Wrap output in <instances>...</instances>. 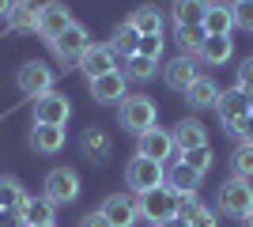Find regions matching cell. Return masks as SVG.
<instances>
[{"label": "cell", "instance_id": "6da1fadb", "mask_svg": "<svg viewBox=\"0 0 253 227\" xmlns=\"http://www.w3.org/2000/svg\"><path fill=\"white\" fill-rule=\"evenodd\" d=\"M125 185L132 189V193H151V189H159V185H167V167L155 159H144V155H136V159H128L125 167Z\"/></svg>", "mask_w": 253, "mask_h": 227}, {"label": "cell", "instance_id": "7a4b0ae2", "mask_svg": "<svg viewBox=\"0 0 253 227\" xmlns=\"http://www.w3.org/2000/svg\"><path fill=\"white\" fill-rule=\"evenodd\" d=\"M215 208H219L223 216L242 220L253 208V185L246 182V178H227V182L219 185V193H215Z\"/></svg>", "mask_w": 253, "mask_h": 227}, {"label": "cell", "instance_id": "3957f363", "mask_svg": "<svg viewBox=\"0 0 253 227\" xmlns=\"http://www.w3.org/2000/svg\"><path fill=\"white\" fill-rule=\"evenodd\" d=\"M140 216L151 220V224H167V220H178V193L170 189V185H159V189H151V193H140L136 201Z\"/></svg>", "mask_w": 253, "mask_h": 227}, {"label": "cell", "instance_id": "277c9868", "mask_svg": "<svg viewBox=\"0 0 253 227\" xmlns=\"http://www.w3.org/2000/svg\"><path fill=\"white\" fill-rule=\"evenodd\" d=\"M155 118H159V106L148 95H125L121 98V129L140 136V133H148L155 125Z\"/></svg>", "mask_w": 253, "mask_h": 227}, {"label": "cell", "instance_id": "5b68a950", "mask_svg": "<svg viewBox=\"0 0 253 227\" xmlns=\"http://www.w3.org/2000/svg\"><path fill=\"white\" fill-rule=\"evenodd\" d=\"M140 140V148H136V155H144V159H155V163H178L174 155H178V144H174V133L170 129H159V125H151L148 133H140L136 136Z\"/></svg>", "mask_w": 253, "mask_h": 227}, {"label": "cell", "instance_id": "8992f818", "mask_svg": "<svg viewBox=\"0 0 253 227\" xmlns=\"http://www.w3.org/2000/svg\"><path fill=\"white\" fill-rule=\"evenodd\" d=\"M53 205H72L76 197H80V174L72 171V167H57V171L45 174V185H42Z\"/></svg>", "mask_w": 253, "mask_h": 227}, {"label": "cell", "instance_id": "52a82bcc", "mask_svg": "<svg viewBox=\"0 0 253 227\" xmlns=\"http://www.w3.org/2000/svg\"><path fill=\"white\" fill-rule=\"evenodd\" d=\"M15 84H19L23 95L42 98L45 91H53V68L45 65V61H27V65L19 68V76H15Z\"/></svg>", "mask_w": 253, "mask_h": 227}, {"label": "cell", "instance_id": "ba28073f", "mask_svg": "<svg viewBox=\"0 0 253 227\" xmlns=\"http://www.w3.org/2000/svg\"><path fill=\"white\" fill-rule=\"evenodd\" d=\"M72 11L64 8L61 0H49V4H42L38 8V34H42L45 42H53V38H61L68 27H72Z\"/></svg>", "mask_w": 253, "mask_h": 227}, {"label": "cell", "instance_id": "9c48e42d", "mask_svg": "<svg viewBox=\"0 0 253 227\" xmlns=\"http://www.w3.org/2000/svg\"><path fill=\"white\" fill-rule=\"evenodd\" d=\"M72 118V102L57 91H45L42 98H34V125H64Z\"/></svg>", "mask_w": 253, "mask_h": 227}, {"label": "cell", "instance_id": "30bf717a", "mask_svg": "<svg viewBox=\"0 0 253 227\" xmlns=\"http://www.w3.org/2000/svg\"><path fill=\"white\" fill-rule=\"evenodd\" d=\"M215 110H219L223 125H227V133L231 136H238V125L246 121V114H250V102H246V95L238 91V87H231V91H219V98H215Z\"/></svg>", "mask_w": 253, "mask_h": 227}, {"label": "cell", "instance_id": "8fae6325", "mask_svg": "<svg viewBox=\"0 0 253 227\" xmlns=\"http://www.w3.org/2000/svg\"><path fill=\"white\" fill-rule=\"evenodd\" d=\"M49 49L61 57V61H76V65H80V57L91 49V34H87L80 23H72L61 38H53V42H49Z\"/></svg>", "mask_w": 253, "mask_h": 227}, {"label": "cell", "instance_id": "7c38bea8", "mask_svg": "<svg viewBox=\"0 0 253 227\" xmlns=\"http://www.w3.org/2000/svg\"><path fill=\"white\" fill-rule=\"evenodd\" d=\"M98 212L110 220V227H132V224L140 220L136 197H128V193H114V197H106Z\"/></svg>", "mask_w": 253, "mask_h": 227}, {"label": "cell", "instance_id": "4fadbf2b", "mask_svg": "<svg viewBox=\"0 0 253 227\" xmlns=\"http://www.w3.org/2000/svg\"><path fill=\"white\" fill-rule=\"evenodd\" d=\"M197 76H201V72H197V61H193V57H185V53H178L167 68H163V84H167L170 91H181V95H185Z\"/></svg>", "mask_w": 253, "mask_h": 227}, {"label": "cell", "instance_id": "5bb4252c", "mask_svg": "<svg viewBox=\"0 0 253 227\" xmlns=\"http://www.w3.org/2000/svg\"><path fill=\"white\" fill-rule=\"evenodd\" d=\"M91 98L95 102H121L125 98V91H128V80H125V72L117 68V72H106V76H98V80H91Z\"/></svg>", "mask_w": 253, "mask_h": 227}, {"label": "cell", "instance_id": "9a60e30c", "mask_svg": "<svg viewBox=\"0 0 253 227\" xmlns=\"http://www.w3.org/2000/svg\"><path fill=\"white\" fill-rule=\"evenodd\" d=\"M178 220H185L189 227H215V212L208 205L197 201V193H178Z\"/></svg>", "mask_w": 253, "mask_h": 227}, {"label": "cell", "instance_id": "2e32d148", "mask_svg": "<svg viewBox=\"0 0 253 227\" xmlns=\"http://www.w3.org/2000/svg\"><path fill=\"white\" fill-rule=\"evenodd\" d=\"M80 68H84L87 84H91V80H98V76H106V72H117V57L110 53V45H91V49L80 57Z\"/></svg>", "mask_w": 253, "mask_h": 227}, {"label": "cell", "instance_id": "e0dca14e", "mask_svg": "<svg viewBox=\"0 0 253 227\" xmlns=\"http://www.w3.org/2000/svg\"><path fill=\"white\" fill-rule=\"evenodd\" d=\"M174 144L178 151H193V148H204L208 144V129H204L201 118H181L174 125Z\"/></svg>", "mask_w": 253, "mask_h": 227}, {"label": "cell", "instance_id": "ac0fdd59", "mask_svg": "<svg viewBox=\"0 0 253 227\" xmlns=\"http://www.w3.org/2000/svg\"><path fill=\"white\" fill-rule=\"evenodd\" d=\"M19 216L27 227H42V224H53L57 220V205H53L49 197H27L19 205Z\"/></svg>", "mask_w": 253, "mask_h": 227}, {"label": "cell", "instance_id": "d6986e66", "mask_svg": "<svg viewBox=\"0 0 253 227\" xmlns=\"http://www.w3.org/2000/svg\"><path fill=\"white\" fill-rule=\"evenodd\" d=\"M204 61V65H227L234 57V42H231V34H208L204 38V45H201V53H197Z\"/></svg>", "mask_w": 253, "mask_h": 227}, {"label": "cell", "instance_id": "ffe728a7", "mask_svg": "<svg viewBox=\"0 0 253 227\" xmlns=\"http://www.w3.org/2000/svg\"><path fill=\"white\" fill-rule=\"evenodd\" d=\"M31 148L42 155H57L64 148V125H34L31 129Z\"/></svg>", "mask_w": 253, "mask_h": 227}, {"label": "cell", "instance_id": "44dd1931", "mask_svg": "<svg viewBox=\"0 0 253 227\" xmlns=\"http://www.w3.org/2000/svg\"><path fill=\"white\" fill-rule=\"evenodd\" d=\"M80 148H84V155H87L91 163H106L110 155H114V144H110L106 129H87L84 140H80Z\"/></svg>", "mask_w": 253, "mask_h": 227}, {"label": "cell", "instance_id": "7402d4cb", "mask_svg": "<svg viewBox=\"0 0 253 227\" xmlns=\"http://www.w3.org/2000/svg\"><path fill=\"white\" fill-rule=\"evenodd\" d=\"M215 98H219V87H215V80H211V76H197V80L189 84V91H185V102H189V106H197V110L215 106Z\"/></svg>", "mask_w": 253, "mask_h": 227}, {"label": "cell", "instance_id": "603a6c76", "mask_svg": "<svg viewBox=\"0 0 253 227\" xmlns=\"http://www.w3.org/2000/svg\"><path fill=\"white\" fill-rule=\"evenodd\" d=\"M8 31H38V4H31V0H11Z\"/></svg>", "mask_w": 253, "mask_h": 227}, {"label": "cell", "instance_id": "cb8c5ba5", "mask_svg": "<svg viewBox=\"0 0 253 227\" xmlns=\"http://www.w3.org/2000/svg\"><path fill=\"white\" fill-rule=\"evenodd\" d=\"M208 34H231L234 31V15H231V4H211L208 0V11H204V23H201Z\"/></svg>", "mask_w": 253, "mask_h": 227}, {"label": "cell", "instance_id": "d4e9b609", "mask_svg": "<svg viewBox=\"0 0 253 227\" xmlns=\"http://www.w3.org/2000/svg\"><path fill=\"white\" fill-rule=\"evenodd\" d=\"M201 178L204 174H197L193 167H185V163H174L167 174V185L174 189V193H197L201 189Z\"/></svg>", "mask_w": 253, "mask_h": 227}, {"label": "cell", "instance_id": "484cf974", "mask_svg": "<svg viewBox=\"0 0 253 227\" xmlns=\"http://www.w3.org/2000/svg\"><path fill=\"white\" fill-rule=\"evenodd\" d=\"M136 45H140L136 27H132V23H121V27L114 31V38H110V53H114V57L121 53V61H125V57L136 53Z\"/></svg>", "mask_w": 253, "mask_h": 227}, {"label": "cell", "instance_id": "4316f807", "mask_svg": "<svg viewBox=\"0 0 253 227\" xmlns=\"http://www.w3.org/2000/svg\"><path fill=\"white\" fill-rule=\"evenodd\" d=\"M208 0H174V27H189V23H204Z\"/></svg>", "mask_w": 253, "mask_h": 227}, {"label": "cell", "instance_id": "83f0119b", "mask_svg": "<svg viewBox=\"0 0 253 227\" xmlns=\"http://www.w3.org/2000/svg\"><path fill=\"white\" fill-rule=\"evenodd\" d=\"M204 38H208V31H204L201 23H189V27H178V31H174V42L181 45V53H185V57L201 53Z\"/></svg>", "mask_w": 253, "mask_h": 227}, {"label": "cell", "instance_id": "f1b7e54d", "mask_svg": "<svg viewBox=\"0 0 253 227\" xmlns=\"http://www.w3.org/2000/svg\"><path fill=\"white\" fill-rule=\"evenodd\" d=\"M128 23L136 27V34H163V11H159V8H151V4L136 8Z\"/></svg>", "mask_w": 253, "mask_h": 227}, {"label": "cell", "instance_id": "f546056e", "mask_svg": "<svg viewBox=\"0 0 253 227\" xmlns=\"http://www.w3.org/2000/svg\"><path fill=\"white\" fill-rule=\"evenodd\" d=\"M125 80H136V84H144V80H151V76L159 72V61H148V57H140V53H132V57H125Z\"/></svg>", "mask_w": 253, "mask_h": 227}, {"label": "cell", "instance_id": "4dcf8cb0", "mask_svg": "<svg viewBox=\"0 0 253 227\" xmlns=\"http://www.w3.org/2000/svg\"><path fill=\"white\" fill-rule=\"evenodd\" d=\"M27 197H31V193L23 189L19 178H11V174H4V178H0V208H19Z\"/></svg>", "mask_w": 253, "mask_h": 227}, {"label": "cell", "instance_id": "1f68e13d", "mask_svg": "<svg viewBox=\"0 0 253 227\" xmlns=\"http://www.w3.org/2000/svg\"><path fill=\"white\" fill-rule=\"evenodd\" d=\"M185 167H193L197 174H208L211 171V163H215V155H211V144H204V148H193V151H181V159Z\"/></svg>", "mask_w": 253, "mask_h": 227}, {"label": "cell", "instance_id": "d6a6232c", "mask_svg": "<svg viewBox=\"0 0 253 227\" xmlns=\"http://www.w3.org/2000/svg\"><path fill=\"white\" fill-rule=\"evenodd\" d=\"M231 163H234V178H246V182L253 178V148L250 144H238L234 155H231Z\"/></svg>", "mask_w": 253, "mask_h": 227}, {"label": "cell", "instance_id": "836d02e7", "mask_svg": "<svg viewBox=\"0 0 253 227\" xmlns=\"http://www.w3.org/2000/svg\"><path fill=\"white\" fill-rule=\"evenodd\" d=\"M136 53L148 57V61H159V57H163V34H140Z\"/></svg>", "mask_w": 253, "mask_h": 227}, {"label": "cell", "instance_id": "e575fe53", "mask_svg": "<svg viewBox=\"0 0 253 227\" xmlns=\"http://www.w3.org/2000/svg\"><path fill=\"white\" fill-rule=\"evenodd\" d=\"M238 91L246 95V102H250V110H253V57H246L242 61V68H238Z\"/></svg>", "mask_w": 253, "mask_h": 227}, {"label": "cell", "instance_id": "d590c367", "mask_svg": "<svg viewBox=\"0 0 253 227\" xmlns=\"http://www.w3.org/2000/svg\"><path fill=\"white\" fill-rule=\"evenodd\" d=\"M231 15H234V27L253 31V0H234V4H231Z\"/></svg>", "mask_w": 253, "mask_h": 227}, {"label": "cell", "instance_id": "8d00e7d4", "mask_svg": "<svg viewBox=\"0 0 253 227\" xmlns=\"http://www.w3.org/2000/svg\"><path fill=\"white\" fill-rule=\"evenodd\" d=\"M0 227H27L19 216V208H0Z\"/></svg>", "mask_w": 253, "mask_h": 227}, {"label": "cell", "instance_id": "74e56055", "mask_svg": "<svg viewBox=\"0 0 253 227\" xmlns=\"http://www.w3.org/2000/svg\"><path fill=\"white\" fill-rule=\"evenodd\" d=\"M238 136H242V144H250V148H253V110L246 114L242 125H238Z\"/></svg>", "mask_w": 253, "mask_h": 227}, {"label": "cell", "instance_id": "f35d334b", "mask_svg": "<svg viewBox=\"0 0 253 227\" xmlns=\"http://www.w3.org/2000/svg\"><path fill=\"white\" fill-rule=\"evenodd\" d=\"M80 227H110V220H106L102 212H87V216L80 220Z\"/></svg>", "mask_w": 253, "mask_h": 227}, {"label": "cell", "instance_id": "ab89813d", "mask_svg": "<svg viewBox=\"0 0 253 227\" xmlns=\"http://www.w3.org/2000/svg\"><path fill=\"white\" fill-rule=\"evenodd\" d=\"M159 227H189L185 220H167V224H159Z\"/></svg>", "mask_w": 253, "mask_h": 227}, {"label": "cell", "instance_id": "60d3db41", "mask_svg": "<svg viewBox=\"0 0 253 227\" xmlns=\"http://www.w3.org/2000/svg\"><path fill=\"white\" fill-rule=\"evenodd\" d=\"M238 224H242V227H253V208H250V212H246L242 220H238Z\"/></svg>", "mask_w": 253, "mask_h": 227}, {"label": "cell", "instance_id": "b9f144b4", "mask_svg": "<svg viewBox=\"0 0 253 227\" xmlns=\"http://www.w3.org/2000/svg\"><path fill=\"white\" fill-rule=\"evenodd\" d=\"M8 11H11V0H0V15L8 19Z\"/></svg>", "mask_w": 253, "mask_h": 227}, {"label": "cell", "instance_id": "7bdbcfd3", "mask_svg": "<svg viewBox=\"0 0 253 227\" xmlns=\"http://www.w3.org/2000/svg\"><path fill=\"white\" fill-rule=\"evenodd\" d=\"M42 227H57V224H42Z\"/></svg>", "mask_w": 253, "mask_h": 227}]
</instances>
